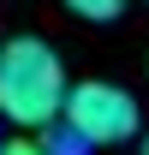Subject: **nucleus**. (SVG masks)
Masks as SVG:
<instances>
[{
    "instance_id": "5",
    "label": "nucleus",
    "mask_w": 149,
    "mask_h": 155,
    "mask_svg": "<svg viewBox=\"0 0 149 155\" xmlns=\"http://www.w3.org/2000/svg\"><path fill=\"white\" fill-rule=\"evenodd\" d=\"M143 155H149V137H143Z\"/></svg>"
},
{
    "instance_id": "1",
    "label": "nucleus",
    "mask_w": 149,
    "mask_h": 155,
    "mask_svg": "<svg viewBox=\"0 0 149 155\" xmlns=\"http://www.w3.org/2000/svg\"><path fill=\"white\" fill-rule=\"evenodd\" d=\"M66 66L42 36H12L0 42V119H12L18 131H42L60 119L66 101Z\"/></svg>"
},
{
    "instance_id": "4",
    "label": "nucleus",
    "mask_w": 149,
    "mask_h": 155,
    "mask_svg": "<svg viewBox=\"0 0 149 155\" xmlns=\"http://www.w3.org/2000/svg\"><path fill=\"white\" fill-rule=\"evenodd\" d=\"M60 6H66V12H78V18H90V24H113L131 0H60Z\"/></svg>"
},
{
    "instance_id": "3",
    "label": "nucleus",
    "mask_w": 149,
    "mask_h": 155,
    "mask_svg": "<svg viewBox=\"0 0 149 155\" xmlns=\"http://www.w3.org/2000/svg\"><path fill=\"white\" fill-rule=\"evenodd\" d=\"M0 155H90V149H84L72 131L60 137V131L42 125V137H12V143H0Z\"/></svg>"
},
{
    "instance_id": "2",
    "label": "nucleus",
    "mask_w": 149,
    "mask_h": 155,
    "mask_svg": "<svg viewBox=\"0 0 149 155\" xmlns=\"http://www.w3.org/2000/svg\"><path fill=\"white\" fill-rule=\"evenodd\" d=\"M60 119L66 131L84 143V149H119L143 131V107L131 90L108 84V78H90V84H66V101H60Z\"/></svg>"
}]
</instances>
